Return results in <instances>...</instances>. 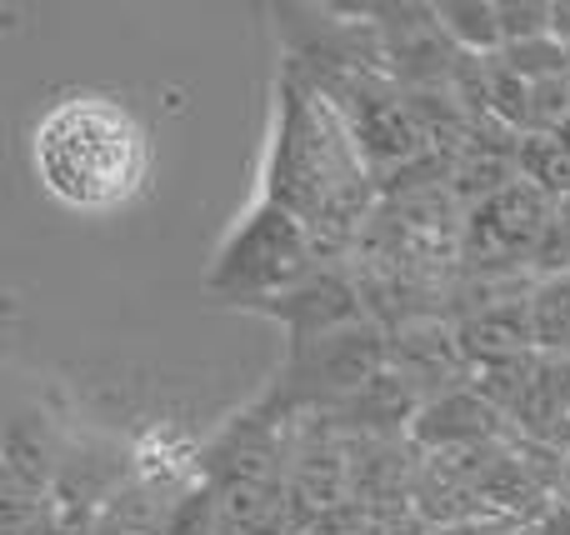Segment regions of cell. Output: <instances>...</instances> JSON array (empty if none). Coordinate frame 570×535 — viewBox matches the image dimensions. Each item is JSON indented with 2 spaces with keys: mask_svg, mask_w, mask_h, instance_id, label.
Instances as JSON below:
<instances>
[{
  "mask_svg": "<svg viewBox=\"0 0 570 535\" xmlns=\"http://www.w3.org/2000/svg\"><path fill=\"white\" fill-rule=\"evenodd\" d=\"M551 210L556 200L541 196L535 186H525V180H515L501 196L471 206L461 226V266L481 270V276L531 270L535 246H541L546 226H551Z\"/></svg>",
  "mask_w": 570,
  "mask_h": 535,
  "instance_id": "5",
  "label": "cell"
},
{
  "mask_svg": "<svg viewBox=\"0 0 570 535\" xmlns=\"http://www.w3.org/2000/svg\"><path fill=\"white\" fill-rule=\"evenodd\" d=\"M556 140H561V146H566V156H570V120H566L561 130H556Z\"/></svg>",
  "mask_w": 570,
  "mask_h": 535,
  "instance_id": "15",
  "label": "cell"
},
{
  "mask_svg": "<svg viewBox=\"0 0 570 535\" xmlns=\"http://www.w3.org/2000/svg\"><path fill=\"white\" fill-rule=\"evenodd\" d=\"M325 260L315 250V236L295 210L276 206L266 196H250V206L230 220V230L220 236L216 256H210L206 270V296L220 300V306H256V300H271L281 290L301 286L305 276H315Z\"/></svg>",
  "mask_w": 570,
  "mask_h": 535,
  "instance_id": "3",
  "label": "cell"
},
{
  "mask_svg": "<svg viewBox=\"0 0 570 535\" xmlns=\"http://www.w3.org/2000/svg\"><path fill=\"white\" fill-rule=\"evenodd\" d=\"M391 356H385V330L375 320H355V326L321 336L311 346L285 350L271 390L256 400L261 416L295 420V416H325L355 390H365L375 376H385Z\"/></svg>",
  "mask_w": 570,
  "mask_h": 535,
  "instance_id": "4",
  "label": "cell"
},
{
  "mask_svg": "<svg viewBox=\"0 0 570 535\" xmlns=\"http://www.w3.org/2000/svg\"><path fill=\"white\" fill-rule=\"evenodd\" d=\"M256 196L295 210L311 226L325 266H345V256L361 250L381 210V180L361 140L351 136L335 100L291 60L276 76V110H271Z\"/></svg>",
  "mask_w": 570,
  "mask_h": 535,
  "instance_id": "1",
  "label": "cell"
},
{
  "mask_svg": "<svg viewBox=\"0 0 570 535\" xmlns=\"http://www.w3.org/2000/svg\"><path fill=\"white\" fill-rule=\"evenodd\" d=\"M511 436H515L511 420L475 386L445 390V396L425 400V406L415 410L411 430H405V440H411V450L421 460L425 456H465V450L501 446V440H511Z\"/></svg>",
  "mask_w": 570,
  "mask_h": 535,
  "instance_id": "7",
  "label": "cell"
},
{
  "mask_svg": "<svg viewBox=\"0 0 570 535\" xmlns=\"http://www.w3.org/2000/svg\"><path fill=\"white\" fill-rule=\"evenodd\" d=\"M435 26L461 56H501V6L495 0H435Z\"/></svg>",
  "mask_w": 570,
  "mask_h": 535,
  "instance_id": "9",
  "label": "cell"
},
{
  "mask_svg": "<svg viewBox=\"0 0 570 535\" xmlns=\"http://www.w3.org/2000/svg\"><path fill=\"white\" fill-rule=\"evenodd\" d=\"M515 170L525 186H535L541 196L566 200L570 196V156L556 136H521L515 146Z\"/></svg>",
  "mask_w": 570,
  "mask_h": 535,
  "instance_id": "11",
  "label": "cell"
},
{
  "mask_svg": "<svg viewBox=\"0 0 570 535\" xmlns=\"http://www.w3.org/2000/svg\"><path fill=\"white\" fill-rule=\"evenodd\" d=\"M246 310L261 320H276L285 330V350L311 346V340H321V336H335V330L355 326V320H371L365 316L361 280H355L351 266H321L315 276H305L301 286L281 290V296H271V300H256V306H246Z\"/></svg>",
  "mask_w": 570,
  "mask_h": 535,
  "instance_id": "6",
  "label": "cell"
},
{
  "mask_svg": "<svg viewBox=\"0 0 570 535\" xmlns=\"http://www.w3.org/2000/svg\"><path fill=\"white\" fill-rule=\"evenodd\" d=\"M30 170L70 216H116L150 180V136L126 100L76 90L30 126Z\"/></svg>",
  "mask_w": 570,
  "mask_h": 535,
  "instance_id": "2",
  "label": "cell"
},
{
  "mask_svg": "<svg viewBox=\"0 0 570 535\" xmlns=\"http://www.w3.org/2000/svg\"><path fill=\"white\" fill-rule=\"evenodd\" d=\"M385 356H391V376H401L421 400L471 386V366L461 356L451 316H425L401 330H385Z\"/></svg>",
  "mask_w": 570,
  "mask_h": 535,
  "instance_id": "8",
  "label": "cell"
},
{
  "mask_svg": "<svg viewBox=\"0 0 570 535\" xmlns=\"http://www.w3.org/2000/svg\"><path fill=\"white\" fill-rule=\"evenodd\" d=\"M501 60L525 80V86H541V80L570 76V46H566V40H556V36L525 40V46H505Z\"/></svg>",
  "mask_w": 570,
  "mask_h": 535,
  "instance_id": "12",
  "label": "cell"
},
{
  "mask_svg": "<svg viewBox=\"0 0 570 535\" xmlns=\"http://www.w3.org/2000/svg\"><path fill=\"white\" fill-rule=\"evenodd\" d=\"M566 270H570V196L556 200L551 226H546L541 246H535V260H531V276H535V280L566 276Z\"/></svg>",
  "mask_w": 570,
  "mask_h": 535,
  "instance_id": "13",
  "label": "cell"
},
{
  "mask_svg": "<svg viewBox=\"0 0 570 535\" xmlns=\"http://www.w3.org/2000/svg\"><path fill=\"white\" fill-rule=\"evenodd\" d=\"M531 336L541 356H570V270L551 280H535Z\"/></svg>",
  "mask_w": 570,
  "mask_h": 535,
  "instance_id": "10",
  "label": "cell"
},
{
  "mask_svg": "<svg viewBox=\"0 0 570 535\" xmlns=\"http://www.w3.org/2000/svg\"><path fill=\"white\" fill-rule=\"evenodd\" d=\"M501 36H505V46H525V40L556 36L551 6H546V0H501Z\"/></svg>",
  "mask_w": 570,
  "mask_h": 535,
  "instance_id": "14",
  "label": "cell"
}]
</instances>
